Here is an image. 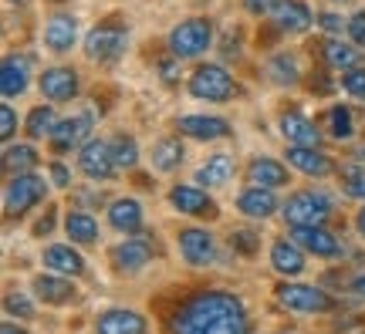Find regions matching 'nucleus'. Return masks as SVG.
<instances>
[{
    "mask_svg": "<svg viewBox=\"0 0 365 334\" xmlns=\"http://www.w3.org/2000/svg\"><path fill=\"white\" fill-rule=\"evenodd\" d=\"M170 334H247V310L227 291H200L170 318Z\"/></svg>",
    "mask_w": 365,
    "mask_h": 334,
    "instance_id": "obj_1",
    "label": "nucleus"
},
{
    "mask_svg": "<svg viewBox=\"0 0 365 334\" xmlns=\"http://www.w3.org/2000/svg\"><path fill=\"white\" fill-rule=\"evenodd\" d=\"M210 41H213V27H210V21H203V17H190V21H182V24L173 27L170 51H173V58H196V54H203L210 48Z\"/></svg>",
    "mask_w": 365,
    "mask_h": 334,
    "instance_id": "obj_2",
    "label": "nucleus"
},
{
    "mask_svg": "<svg viewBox=\"0 0 365 334\" xmlns=\"http://www.w3.org/2000/svg\"><path fill=\"white\" fill-rule=\"evenodd\" d=\"M328 216H331V203H328V196L314 193V189L294 193L284 203V219L291 226H322Z\"/></svg>",
    "mask_w": 365,
    "mask_h": 334,
    "instance_id": "obj_3",
    "label": "nucleus"
},
{
    "mask_svg": "<svg viewBox=\"0 0 365 334\" xmlns=\"http://www.w3.org/2000/svg\"><path fill=\"white\" fill-rule=\"evenodd\" d=\"M277 301L287 310H298V314H325V310L335 308V301L322 287H308V283H281Z\"/></svg>",
    "mask_w": 365,
    "mask_h": 334,
    "instance_id": "obj_4",
    "label": "nucleus"
},
{
    "mask_svg": "<svg viewBox=\"0 0 365 334\" xmlns=\"http://www.w3.org/2000/svg\"><path fill=\"white\" fill-rule=\"evenodd\" d=\"M41 199H44V179L31 176V172L11 176L7 189H4V209H7V216H21L31 206H38Z\"/></svg>",
    "mask_w": 365,
    "mask_h": 334,
    "instance_id": "obj_5",
    "label": "nucleus"
},
{
    "mask_svg": "<svg viewBox=\"0 0 365 334\" xmlns=\"http://www.w3.org/2000/svg\"><path fill=\"white\" fill-rule=\"evenodd\" d=\"M190 95L203 102H227L234 95V81L220 65H200L190 75Z\"/></svg>",
    "mask_w": 365,
    "mask_h": 334,
    "instance_id": "obj_6",
    "label": "nucleus"
},
{
    "mask_svg": "<svg viewBox=\"0 0 365 334\" xmlns=\"http://www.w3.org/2000/svg\"><path fill=\"white\" fill-rule=\"evenodd\" d=\"M122 51H125V31H122L118 24L95 27L88 38H85V54H88L91 61H98V65L115 61Z\"/></svg>",
    "mask_w": 365,
    "mask_h": 334,
    "instance_id": "obj_7",
    "label": "nucleus"
},
{
    "mask_svg": "<svg viewBox=\"0 0 365 334\" xmlns=\"http://www.w3.org/2000/svg\"><path fill=\"white\" fill-rule=\"evenodd\" d=\"M78 166L88 179H112L115 172V155H112V142H85L78 155Z\"/></svg>",
    "mask_w": 365,
    "mask_h": 334,
    "instance_id": "obj_8",
    "label": "nucleus"
},
{
    "mask_svg": "<svg viewBox=\"0 0 365 334\" xmlns=\"http://www.w3.org/2000/svg\"><path fill=\"white\" fill-rule=\"evenodd\" d=\"M149 260H153V240L143 230H139V236H129L118 246H112V263L118 270H129L132 273V270H143Z\"/></svg>",
    "mask_w": 365,
    "mask_h": 334,
    "instance_id": "obj_9",
    "label": "nucleus"
},
{
    "mask_svg": "<svg viewBox=\"0 0 365 334\" xmlns=\"http://www.w3.org/2000/svg\"><path fill=\"white\" fill-rule=\"evenodd\" d=\"M180 254L190 267H210L213 257H217V246H213V236L207 230L190 226V230L180 233Z\"/></svg>",
    "mask_w": 365,
    "mask_h": 334,
    "instance_id": "obj_10",
    "label": "nucleus"
},
{
    "mask_svg": "<svg viewBox=\"0 0 365 334\" xmlns=\"http://www.w3.org/2000/svg\"><path fill=\"white\" fill-rule=\"evenodd\" d=\"M291 236H294V244L298 246L312 250L314 257H339L341 254L339 236H335V233H328L325 226H294Z\"/></svg>",
    "mask_w": 365,
    "mask_h": 334,
    "instance_id": "obj_11",
    "label": "nucleus"
},
{
    "mask_svg": "<svg viewBox=\"0 0 365 334\" xmlns=\"http://www.w3.org/2000/svg\"><path fill=\"white\" fill-rule=\"evenodd\" d=\"M91 132V118L88 115H75V118H61L51 132V145L58 152H71V149H78L81 142L88 139Z\"/></svg>",
    "mask_w": 365,
    "mask_h": 334,
    "instance_id": "obj_12",
    "label": "nucleus"
},
{
    "mask_svg": "<svg viewBox=\"0 0 365 334\" xmlns=\"http://www.w3.org/2000/svg\"><path fill=\"white\" fill-rule=\"evenodd\" d=\"M75 91H78V75L71 68H51L41 75V95L48 102H68L75 98Z\"/></svg>",
    "mask_w": 365,
    "mask_h": 334,
    "instance_id": "obj_13",
    "label": "nucleus"
},
{
    "mask_svg": "<svg viewBox=\"0 0 365 334\" xmlns=\"http://www.w3.org/2000/svg\"><path fill=\"white\" fill-rule=\"evenodd\" d=\"M277 31H287V34H301L312 27V11L301 4V0H277V7L271 11Z\"/></svg>",
    "mask_w": 365,
    "mask_h": 334,
    "instance_id": "obj_14",
    "label": "nucleus"
},
{
    "mask_svg": "<svg viewBox=\"0 0 365 334\" xmlns=\"http://www.w3.org/2000/svg\"><path fill=\"white\" fill-rule=\"evenodd\" d=\"M170 203L176 206L180 213H186V216H213V213H217L213 199H210L203 189H196V186H173Z\"/></svg>",
    "mask_w": 365,
    "mask_h": 334,
    "instance_id": "obj_15",
    "label": "nucleus"
},
{
    "mask_svg": "<svg viewBox=\"0 0 365 334\" xmlns=\"http://www.w3.org/2000/svg\"><path fill=\"white\" fill-rule=\"evenodd\" d=\"M287 162L301 169L304 176H328L331 172V159L318 145H291L287 149Z\"/></svg>",
    "mask_w": 365,
    "mask_h": 334,
    "instance_id": "obj_16",
    "label": "nucleus"
},
{
    "mask_svg": "<svg viewBox=\"0 0 365 334\" xmlns=\"http://www.w3.org/2000/svg\"><path fill=\"white\" fill-rule=\"evenodd\" d=\"M95 334H145V318L135 310H105L95 321Z\"/></svg>",
    "mask_w": 365,
    "mask_h": 334,
    "instance_id": "obj_17",
    "label": "nucleus"
},
{
    "mask_svg": "<svg viewBox=\"0 0 365 334\" xmlns=\"http://www.w3.org/2000/svg\"><path fill=\"white\" fill-rule=\"evenodd\" d=\"M75 38H78V21L68 17V14H54L51 21H48V27H44V44L58 54L71 51Z\"/></svg>",
    "mask_w": 365,
    "mask_h": 334,
    "instance_id": "obj_18",
    "label": "nucleus"
},
{
    "mask_svg": "<svg viewBox=\"0 0 365 334\" xmlns=\"http://www.w3.org/2000/svg\"><path fill=\"white\" fill-rule=\"evenodd\" d=\"M180 132L190 135V139L213 142V139H227V135H230V125H227L223 118H213V115H186V118H180Z\"/></svg>",
    "mask_w": 365,
    "mask_h": 334,
    "instance_id": "obj_19",
    "label": "nucleus"
},
{
    "mask_svg": "<svg viewBox=\"0 0 365 334\" xmlns=\"http://www.w3.org/2000/svg\"><path fill=\"white\" fill-rule=\"evenodd\" d=\"M27 75H31L27 58H21V54L4 58V68H0V91H4V98H17V95H24Z\"/></svg>",
    "mask_w": 365,
    "mask_h": 334,
    "instance_id": "obj_20",
    "label": "nucleus"
},
{
    "mask_svg": "<svg viewBox=\"0 0 365 334\" xmlns=\"http://www.w3.org/2000/svg\"><path fill=\"white\" fill-rule=\"evenodd\" d=\"M44 267L54 270V273H65V277H81L85 273V260L68 244H54L44 250Z\"/></svg>",
    "mask_w": 365,
    "mask_h": 334,
    "instance_id": "obj_21",
    "label": "nucleus"
},
{
    "mask_svg": "<svg viewBox=\"0 0 365 334\" xmlns=\"http://www.w3.org/2000/svg\"><path fill=\"white\" fill-rule=\"evenodd\" d=\"M271 263L281 277H298L304 270V254H301V246L294 240H277L271 246Z\"/></svg>",
    "mask_w": 365,
    "mask_h": 334,
    "instance_id": "obj_22",
    "label": "nucleus"
},
{
    "mask_svg": "<svg viewBox=\"0 0 365 334\" xmlns=\"http://www.w3.org/2000/svg\"><path fill=\"white\" fill-rule=\"evenodd\" d=\"M34 294L44 301V304H68L71 297H75V287H71V281H65V273L61 277H54V273H41V277H34Z\"/></svg>",
    "mask_w": 365,
    "mask_h": 334,
    "instance_id": "obj_23",
    "label": "nucleus"
},
{
    "mask_svg": "<svg viewBox=\"0 0 365 334\" xmlns=\"http://www.w3.org/2000/svg\"><path fill=\"white\" fill-rule=\"evenodd\" d=\"M247 182L261 189H277V186H287V169L274 159H254L247 166Z\"/></svg>",
    "mask_w": 365,
    "mask_h": 334,
    "instance_id": "obj_24",
    "label": "nucleus"
},
{
    "mask_svg": "<svg viewBox=\"0 0 365 334\" xmlns=\"http://www.w3.org/2000/svg\"><path fill=\"white\" fill-rule=\"evenodd\" d=\"M237 206H240V213H244V216H250V219H267L274 209H277V199H274L271 189L250 186L247 193H240Z\"/></svg>",
    "mask_w": 365,
    "mask_h": 334,
    "instance_id": "obj_25",
    "label": "nucleus"
},
{
    "mask_svg": "<svg viewBox=\"0 0 365 334\" xmlns=\"http://www.w3.org/2000/svg\"><path fill=\"white\" fill-rule=\"evenodd\" d=\"M108 223L122 233H139L143 230V206L135 199H115L108 206Z\"/></svg>",
    "mask_w": 365,
    "mask_h": 334,
    "instance_id": "obj_26",
    "label": "nucleus"
},
{
    "mask_svg": "<svg viewBox=\"0 0 365 334\" xmlns=\"http://www.w3.org/2000/svg\"><path fill=\"white\" fill-rule=\"evenodd\" d=\"M281 132H284V139L291 145H318V139H322V132L314 129L312 118L294 115V112L281 118Z\"/></svg>",
    "mask_w": 365,
    "mask_h": 334,
    "instance_id": "obj_27",
    "label": "nucleus"
},
{
    "mask_svg": "<svg viewBox=\"0 0 365 334\" xmlns=\"http://www.w3.org/2000/svg\"><path fill=\"white\" fill-rule=\"evenodd\" d=\"M234 176V159L230 155H210L203 166L196 169V182H207V186H227Z\"/></svg>",
    "mask_w": 365,
    "mask_h": 334,
    "instance_id": "obj_28",
    "label": "nucleus"
},
{
    "mask_svg": "<svg viewBox=\"0 0 365 334\" xmlns=\"http://www.w3.org/2000/svg\"><path fill=\"white\" fill-rule=\"evenodd\" d=\"M65 233L71 236V244H95L98 240V223L88 213H68L65 216Z\"/></svg>",
    "mask_w": 365,
    "mask_h": 334,
    "instance_id": "obj_29",
    "label": "nucleus"
},
{
    "mask_svg": "<svg viewBox=\"0 0 365 334\" xmlns=\"http://www.w3.org/2000/svg\"><path fill=\"white\" fill-rule=\"evenodd\" d=\"M34 166H38V152H34L31 145H7V149H4V169H7L11 176L31 172Z\"/></svg>",
    "mask_w": 365,
    "mask_h": 334,
    "instance_id": "obj_30",
    "label": "nucleus"
},
{
    "mask_svg": "<svg viewBox=\"0 0 365 334\" xmlns=\"http://www.w3.org/2000/svg\"><path fill=\"white\" fill-rule=\"evenodd\" d=\"M325 61L328 68H335V71H352L359 65V51L349 48V44H341V41H325Z\"/></svg>",
    "mask_w": 365,
    "mask_h": 334,
    "instance_id": "obj_31",
    "label": "nucleus"
},
{
    "mask_svg": "<svg viewBox=\"0 0 365 334\" xmlns=\"http://www.w3.org/2000/svg\"><path fill=\"white\" fill-rule=\"evenodd\" d=\"M325 125H328V132H331V139H339V142H345V139H352L355 135V118H352V112H349L345 105L328 108Z\"/></svg>",
    "mask_w": 365,
    "mask_h": 334,
    "instance_id": "obj_32",
    "label": "nucleus"
},
{
    "mask_svg": "<svg viewBox=\"0 0 365 334\" xmlns=\"http://www.w3.org/2000/svg\"><path fill=\"white\" fill-rule=\"evenodd\" d=\"M182 162V145L180 139H163L153 149V166L159 169V172H173V169Z\"/></svg>",
    "mask_w": 365,
    "mask_h": 334,
    "instance_id": "obj_33",
    "label": "nucleus"
},
{
    "mask_svg": "<svg viewBox=\"0 0 365 334\" xmlns=\"http://www.w3.org/2000/svg\"><path fill=\"white\" fill-rule=\"evenodd\" d=\"M54 112H51V105H38V108H31V115H27L24 122V129L31 139H44V135H51L54 132Z\"/></svg>",
    "mask_w": 365,
    "mask_h": 334,
    "instance_id": "obj_34",
    "label": "nucleus"
},
{
    "mask_svg": "<svg viewBox=\"0 0 365 334\" xmlns=\"http://www.w3.org/2000/svg\"><path fill=\"white\" fill-rule=\"evenodd\" d=\"M267 75L277 85H294L298 81V61L291 54H277V58H271V65H267Z\"/></svg>",
    "mask_w": 365,
    "mask_h": 334,
    "instance_id": "obj_35",
    "label": "nucleus"
},
{
    "mask_svg": "<svg viewBox=\"0 0 365 334\" xmlns=\"http://www.w3.org/2000/svg\"><path fill=\"white\" fill-rule=\"evenodd\" d=\"M112 155H115L118 169H132L139 162V145H135V139H129V135H118V139H112Z\"/></svg>",
    "mask_w": 365,
    "mask_h": 334,
    "instance_id": "obj_36",
    "label": "nucleus"
},
{
    "mask_svg": "<svg viewBox=\"0 0 365 334\" xmlns=\"http://www.w3.org/2000/svg\"><path fill=\"white\" fill-rule=\"evenodd\" d=\"M341 189L352 199H365V166H345L341 169Z\"/></svg>",
    "mask_w": 365,
    "mask_h": 334,
    "instance_id": "obj_37",
    "label": "nucleus"
},
{
    "mask_svg": "<svg viewBox=\"0 0 365 334\" xmlns=\"http://www.w3.org/2000/svg\"><path fill=\"white\" fill-rule=\"evenodd\" d=\"M4 310H7L11 318H21V321L34 318V304H31L27 294H21V291H11V294L4 297Z\"/></svg>",
    "mask_w": 365,
    "mask_h": 334,
    "instance_id": "obj_38",
    "label": "nucleus"
},
{
    "mask_svg": "<svg viewBox=\"0 0 365 334\" xmlns=\"http://www.w3.org/2000/svg\"><path fill=\"white\" fill-rule=\"evenodd\" d=\"M230 246L250 257V254H257V246H261V236H257V233H250V230H237L234 236H230Z\"/></svg>",
    "mask_w": 365,
    "mask_h": 334,
    "instance_id": "obj_39",
    "label": "nucleus"
},
{
    "mask_svg": "<svg viewBox=\"0 0 365 334\" xmlns=\"http://www.w3.org/2000/svg\"><path fill=\"white\" fill-rule=\"evenodd\" d=\"M341 85H345V91H349L352 98H365V68H352V71H345Z\"/></svg>",
    "mask_w": 365,
    "mask_h": 334,
    "instance_id": "obj_40",
    "label": "nucleus"
},
{
    "mask_svg": "<svg viewBox=\"0 0 365 334\" xmlns=\"http://www.w3.org/2000/svg\"><path fill=\"white\" fill-rule=\"evenodd\" d=\"M14 132H17V115H14V108L11 105H0V135L11 139Z\"/></svg>",
    "mask_w": 365,
    "mask_h": 334,
    "instance_id": "obj_41",
    "label": "nucleus"
},
{
    "mask_svg": "<svg viewBox=\"0 0 365 334\" xmlns=\"http://www.w3.org/2000/svg\"><path fill=\"white\" fill-rule=\"evenodd\" d=\"M349 34H352L355 44H365V11H359L352 21H349Z\"/></svg>",
    "mask_w": 365,
    "mask_h": 334,
    "instance_id": "obj_42",
    "label": "nucleus"
},
{
    "mask_svg": "<svg viewBox=\"0 0 365 334\" xmlns=\"http://www.w3.org/2000/svg\"><path fill=\"white\" fill-rule=\"evenodd\" d=\"M244 7H247L250 14H257V17H261V14H271L274 7H277V0H244Z\"/></svg>",
    "mask_w": 365,
    "mask_h": 334,
    "instance_id": "obj_43",
    "label": "nucleus"
},
{
    "mask_svg": "<svg viewBox=\"0 0 365 334\" xmlns=\"http://www.w3.org/2000/svg\"><path fill=\"white\" fill-rule=\"evenodd\" d=\"M308 88H312V91H322V95H328V91H331V81L325 78V71H314V78L308 81Z\"/></svg>",
    "mask_w": 365,
    "mask_h": 334,
    "instance_id": "obj_44",
    "label": "nucleus"
},
{
    "mask_svg": "<svg viewBox=\"0 0 365 334\" xmlns=\"http://www.w3.org/2000/svg\"><path fill=\"white\" fill-rule=\"evenodd\" d=\"M51 179H54V186H68V182H71V176H68V169L61 166V162H54V166H51Z\"/></svg>",
    "mask_w": 365,
    "mask_h": 334,
    "instance_id": "obj_45",
    "label": "nucleus"
},
{
    "mask_svg": "<svg viewBox=\"0 0 365 334\" xmlns=\"http://www.w3.org/2000/svg\"><path fill=\"white\" fill-rule=\"evenodd\" d=\"M318 21H322V27H325V31H331V34H335V31H341V17H339V14H322Z\"/></svg>",
    "mask_w": 365,
    "mask_h": 334,
    "instance_id": "obj_46",
    "label": "nucleus"
},
{
    "mask_svg": "<svg viewBox=\"0 0 365 334\" xmlns=\"http://www.w3.org/2000/svg\"><path fill=\"white\" fill-rule=\"evenodd\" d=\"M51 226H54V209H48V213H44V219L34 226V233H38V236H44V233H51Z\"/></svg>",
    "mask_w": 365,
    "mask_h": 334,
    "instance_id": "obj_47",
    "label": "nucleus"
},
{
    "mask_svg": "<svg viewBox=\"0 0 365 334\" xmlns=\"http://www.w3.org/2000/svg\"><path fill=\"white\" fill-rule=\"evenodd\" d=\"M159 71H163V78H166V81H173V78H176V65H173V61H163V65H159Z\"/></svg>",
    "mask_w": 365,
    "mask_h": 334,
    "instance_id": "obj_48",
    "label": "nucleus"
},
{
    "mask_svg": "<svg viewBox=\"0 0 365 334\" xmlns=\"http://www.w3.org/2000/svg\"><path fill=\"white\" fill-rule=\"evenodd\" d=\"M352 291H355V294H362V297H365V273L352 281Z\"/></svg>",
    "mask_w": 365,
    "mask_h": 334,
    "instance_id": "obj_49",
    "label": "nucleus"
},
{
    "mask_svg": "<svg viewBox=\"0 0 365 334\" xmlns=\"http://www.w3.org/2000/svg\"><path fill=\"white\" fill-rule=\"evenodd\" d=\"M0 334H27L24 328H14V324H4V328H0Z\"/></svg>",
    "mask_w": 365,
    "mask_h": 334,
    "instance_id": "obj_50",
    "label": "nucleus"
},
{
    "mask_svg": "<svg viewBox=\"0 0 365 334\" xmlns=\"http://www.w3.org/2000/svg\"><path fill=\"white\" fill-rule=\"evenodd\" d=\"M355 223H359V233H362V236H365V206H362V209H359V219H355Z\"/></svg>",
    "mask_w": 365,
    "mask_h": 334,
    "instance_id": "obj_51",
    "label": "nucleus"
},
{
    "mask_svg": "<svg viewBox=\"0 0 365 334\" xmlns=\"http://www.w3.org/2000/svg\"><path fill=\"white\" fill-rule=\"evenodd\" d=\"M11 4H17V7H24V4H27V0H11Z\"/></svg>",
    "mask_w": 365,
    "mask_h": 334,
    "instance_id": "obj_52",
    "label": "nucleus"
}]
</instances>
